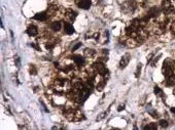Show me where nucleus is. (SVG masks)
<instances>
[{
	"label": "nucleus",
	"mask_w": 175,
	"mask_h": 130,
	"mask_svg": "<svg viewBox=\"0 0 175 130\" xmlns=\"http://www.w3.org/2000/svg\"><path fill=\"white\" fill-rule=\"evenodd\" d=\"M64 115H65L67 120L71 121V122H77V121L85 119L83 113L76 109H67L65 113H64Z\"/></svg>",
	"instance_id": "nucleus-1"
},
{
	"label": "nucleus",
	"mask_w": 175,
	"mask_h": 130,
	"mask_svg": "<svg viewBox=\"0 0 175 130\" xmlns=\"http://www.w3.org/2000/svg\"><path fill=\"white\" fill-rule=\"evenodd\" d=\"M70 83L69 81L64 79H58L55 81L54 83V88H55L56 91H58L59 93H65L67 91L70 90Z\"/></svg>",
	"instance_id": "nucleus-2"
},
{
	"label": "nucleus",
	"mask_w": 175,
	"mask_h": 130,
	"mask_svg": "<svg viewBox=\"0 0 175 130\" xmlns=\"http://www.w3.org/2000/svg\"><path fill=\"white\" fill-rule=\"evenodd\" d=\"M175 70V60H171V58H166L164 60L163 64V74L165 75V77H169L170 75L173 74Z\"/></svg>",
	"instance_id": "nucleus-3"
},
{
	"label": "nucleus",
	"mask_w": 175,
	"mask_h": 130,
	"mask_svg": "<svg viewBox=\"0 0 175 130\" xmlns=\"http://www.w3.org/2000/svg\"><path fill=\"white\" fill-rule=\"evenodd\" d=\"M92 67H93V70H94L95 72L97 73V74H99L101 76H105V75H107V73H108L107 68L102 64V62H94Z\"/></svg>",
	"instance_id": "nucleus-4"
},
{
	"label": "nucleus",
	"mask_w": 175,
	"mask_h": 130,
	"mask_svg": "<svg viewBox=\"0 0 175 130\" xmlns=\"http://www.w3.org/2000/svg\"><path fill=\"white\" fill-rule=\"evenodd\" d=\"M136 8V3L133 1V0H129V1H126L122 6V10L126 14H132V12L135 10Z\"/></svg>",
	"instance_id": "nucleus-5"
},
{
	"label": "nucleus",
	"mask_w": 175,
	"mask_h": 130,
	"mask_svg": "<svg viewBox=\"0 0 175 130\" xmlns=\"http://www.w3.org/2000/svg\"><path fill=\"white\" fill-rule=\"evenodd\" d=\"M162 9L165 14H169V12H173V7H172V3L170 0H164L162 3Z\"/></svg>",
	"instance_id": "nucleus-6"
},
{
	"label": "nucleus",
	"mask_w": 175,
	"mask_h": 130,
	"mask_svg": "<svg viewBox=\"0 0 175 130\" xmlns=\"http://www.w3.org/2000/svg\"><path fill=\"white\" fill-rule=\"evenodd\" d=\"M76 16H77V14L75 11H73L72 9H67L65 11V18L67 19V22H69V23L74 22Z\"/></svg>",
	"instance_id": "nucleus-7"
},
{
	"label": "nucleus",
	"mask_w": 175,
	"mask_h": 130,
	"mask_svg": "<svg viewBox=\"0 0 175 130\" xmlns=\"http://www.w3.org/2000/svg\"><path fill=\"white\" fill-rule=\"evenodd\" d=\"M130 58H131L130 53H126V55H123L122 58H121V62H120V68L121 69L126 68L127 65H128L129 62H130Z\"/></svg>",
	"instance_id": "nucleus-8"
},
{
	"label": "nucleus",
	"mask_w": 175,
	"mask_h": 130,
	"mask_svg": "<svg viewBox=\"0 0 175 130\" xmlns=\"http://www.w3.org/2000/svg\"><path fill=\"white\" fill-rule=\"evenodd\" d=\"M27 34L30 36V37H35L38 34V29L35 25H30L27 29Z\"/></svg>",
	"instance_id": "nucleus-9"
},
{
	"label": "nucleus",
	"mask_w": 175,
	"mask_h": 130,
	"mask_svg": "<svg viewBox=\"0 0 175 130\" xmlns=\"http://www.w3.org/2000/svg\"><path fill=\"white\" fill-rule=\"evenodd\" d=\"M77 6L79 8H83V9H89L91 6V0H78Z\"/></svg>",
	"instance_id": "nucleus-10"
},
{
	"label": "nucleus",
	"mask_w": 175,
	"mask_h": 130,
	"mask_svg": "<svg viewBox=\"0 0 175 130\" xmlns=\"http://www.w3.org/2000/svg\"><path fill=\"white\" fill-rule=\"evenodd\" d=\"M72 58H73V60H74L75 65H76L77 67H83L84 65H85V62H85V58H84L81 55H75L72 56Z\"/></svg>",
	"instance_id": "nucleus-11"
},
{
	"label": "nucleus",
	"mask_w": 175,
	"mask_h": 130,
	"mask_svg": "<svg viewBox=\"0 0 175 130\" xmlns=\"http://www.w3.org/2000/svg\"><path fill=\"white\" fill-rule=\"evenodd\" d=\"M64 31H65V33L67 35H71V34L74 33L75 30H74V28H73V26L71 25V23L67 22V23L64 24Z\"/></svg>",
	"instance_id": "nucleus-12"
},
{
	"label": "nucleus",
	"mask_w": 175,
	"mask_h": 130,
	"mask_svg": "<svg viewBox=\"0 0 175 130\" xmlns=\"http://www.w3.org/2000/svg\"><path fill=\"white\" fill-rule=\"evenodd\" d=\"M47 18H49V14H47V12H38V14H36L35 16H34V19H36V21H40V22H44L45 21Z\"/></svg>",
	"instance_id": "nucleus-13"
},
{
	"label": "nucleus",
	"mask_w": 175,
	"mask_h": 130,
	"mask_svg": "<svg viewBox=\"0 0 175 130\" xmlns=\"http://www.w3.org/2000/svg\"><path fill=\"white\" fill-rule=\"evenodd\" d=\"M57 9H58V7L56 4H51V5H49V7H47L46 12L49 16H54V14L57 12Z\"/></svg>",
	"instance_id": "nucleus-14"
},
{
	"label": "nucleus",
	"mask_w": 175,
	"mask_h": 130,
	"mask_svg": "<svg viewBox=\"0 0 175 130\" xmlns=\"http://www.w3.org/2000/svg\"><path fill=\"white\" fill-rule=\"evenodd\" d=\"M166 83L168 86H174L175 85V74L170 75L169 77L166 78Z\"/></svg>",
	"instance_id": "nucleus-15"
},
{
	"label": "nucleus",
	"mask_w": 175,
	"mask_h": 130,
	"mask_svg": "<svg viewBox=\"0 0 175 130\" xmlns=\"http://www.w3.org/2000/svg\"><path fill=\"white\" fill-rule=\"evenodd\" d=\"M51 28L53 29V31H55V32L60 31V30H61V23H60V22H54L51 25Z\"/></svg>",
	"instance_id": "nucleus-16"
},
{
	"label": "nucleus",
	"mask_w": 175,
	"mask_h": 130,
	"mask_svg": "<svg viewBox=\"0 0 175 130\" xmlns=\"http://www.w3.org/2000/svg\"><path fill=\"white\" fill-rule=\"evenodd\" d=\"M96 55V51L94 50V49H90V48H87L85 50V55L87 56V57H90L92 58L93 56Z\"/></svg>",
	"instance_id": "nucleus-17"
},
{
	"label": "nucleus",
	"mask_w": 175,
	"mask_h": 130,
	"mask_svg": "<svg viewBox=\"0 0 175 130\" xmlns=\"http://www.w3.org/2000/svg\"><path fill=\"white\" fill-rule=\"evenodd\" d=\"M157 128H158V126L155 123H150V124L146 125V126L144 127V129H146V130H155Z\"/></svg>",
	"instance_id": "nucleus-18"
},
{
	"label": "nucleus",
	"mask_w": 175,
	"mask_h": 130,
	"mask_svg": "<svg viewBox=\"0 0 175 130\" xmlns=\"http://www.w3.org/2000/svg\"><path fill=\"white\" fill-rule=\"evenodd\" d=\"M30 74L31 75H36L37 74V70H36L35 66H30Z\"/></svg>",
	"instance_id": "nucleus-19"
},
{
	"label": "nucleus",
	"mask_w": 175,
	"mask_h": 130,
	"mask_svg": "<svg viewBox=\"0 0 175 130\" xmlns=\"http://www.w3.org/2000/svg\"><path fill=\"white\" fill-rule=\"evenodd\" d=\"M159 124H160V126H161L162 128H166V127L168 126V122L166 120H161L159 122Z\"/></svg>",
	"instance_id": "nucleus-20"
},
{
	"label": "nucleus",
	"mask_w": 175,
	"mask_h": 130,
	"mask_svg": "<svg viewBox=\"0 0 175 130\" xmlns=\"http://www.w3.org/2000/svg\"><path fill=\"white\" fill-rule=\"evenodd\" d=\"M155 94H158V95L162 94V89L160 87H158V86H155Z\"/></svg>",
	"instance_id": "nucleus-21"
},
{
	"label": "nucleus",
	"mask_w": 175,
	"mask_h": 130,
	"mask_svg": "<svg viewBox=\"0 0 175 130\" xmlns=\"http://www.w3.org/2000/svg\"><path fill=\"white\" fill-rule=\"evenodd\" d=\"M140 70H141V65L139 64V66L137 67V71H136V73H135V76L136 77H139V74H140Z\"/></svg>",
	"instance_id": "nucleus-22"
},
{
	"label": "nucleus",
	"mask_w": 175,
	"mask_h": 130,
	"mask_svg": "<svg viewBox=\"0 0 175 130\" xmlns=\"http://www.w3.org/2000/svg\"><path fill=\"white\" fill-rule=\"evenodd\" d=\"M171 32L175 35V21L172 23V25H171Z\"/></svg>",
	"instance_id": "nucleus-23"
},
{
	"label": "nucleus",
	"mask_w": 175,
	"mask_h": 130,
	"mask_svg": "<svg viewBox=\"0 0 175 130\" xmlns=\"http://www.w3.org/2000/svg\"><path fill=\"white\" fill-rule=\"evenodd\" d=\"M150 114L152 115V117H153V118H158V113H155V112H152V111H150Z\"/></svg>",
	"instance_id": "nucleus-24"
},
{
	"label": "nucleus",
	"mask_w": 175,
	"mask_h": 130,
	"mask_svg": "<svg viewBox=\"0 0 175 130\" xmlns=\"http://www.w3.org/2000/svg\"><path fill=\"white\" fill-rule=\"evenodd\" d=\"M31 46H32V47H34V48H35L36 50H40V47H39V46H37V45H36V44H31Z\"/></svg>",
	"instance_id": "nucleus-25"
},
{
	"label": "nucleus",
	"mask_w": 175,
	"mask_h": 130,
	"mask_svg": "<svg viewBox=\"0 0 175 130\" xmlns=\"http://www.w3.org/2000/svg\"><path fill=\"white\" fill-rule=\"evenodd\" d=\"M81 43H78V44H76V45H75V46H74V47H73V50H76V49L78 48V47L81 46Z\"/></svg>",
	"instance_id": "nucleus-26"
},
{
	"label": "nucleus",
	"mask_w": 175,
	"mask_h": 130,
	"mask_svg": "<svg viewBox=\"0 0 175 130\" xmlns=\"http://www.w3.org/2000/svg\"><path fill=\"white\" fill-rule=\"evenodd\" d=\"M15 62H17V66H20V60H19V57H16V60H15Z\"/></svg>",
	"instance_id": "nucleus-27"
},
{
	"label": "nucleus",
	"mask_w": 175,
	"mask_h": 130,
	"mask_svg": "<svg viewBox=\"0 0 175 130\" xmlns=\"http://www.w3.org/2000/svg\"><path fill=\"white\" fill-rule=\"evenodd\" d=\"M125 109V106L123 105V106H120V107H118V111H122V110H124Z\"/></svg>",
	"instance_id": "nucleus-28"
},
{
	"label": "nucleus",
	"mask_w": 175,
	"mask_h": 130,
	"mask_svg": "<svg viewBox=\"0 0 175 130\" xmlns=\"http://www.w3.org/2000/svg\"><path fill=\"white\" fill-rule=\"evenodd\" d=\"M171 112L174 113V114H175V108H171Z\"/></svg>",
	"instance_id": "nucleus-29"
},
{
	"label": "nucleus",
	"mask_w": 175,
	"mask_h": 130,
	"mask_svg": "<svg viewBox=\"0 0 175 130\" xmlns=\"http://www.w3.org/2000/svg\"><path fill=\"white\" fill-rule=\"evenodd\" d=\"M174 94H175V89H174Z\"/></svg>",
	"instance_id": "nucleus-30"
}]
</instances>
